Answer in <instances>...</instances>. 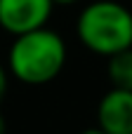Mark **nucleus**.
I'll list each match as a JSON object with an SVG mask.
<instances>
[{
  "label": "nucleus",
  "instance_id": "obj_1",
  "mask_svg": "<svg viewBox=\"0 0 132 134\" xmlns=\"http://www.w3.org/2000/svg\"><path fill=\"white\" fill-rule=\"evenodd\" d=\"M66 64L64 38L43 26L21 35H14L7 52V73H12L24 85L52 82Z\"/></svg>",
  "mask_w": 132,
  "mask_h": 134
},
{
  "label": "nucleus",
  "instance_id": "obj_2",
  "mask_svg": "<svg viewBox=\"0 0 132 134\" xmlns=\"http://www.w3.org/2000/svg\"><path fill=\"white\" fill-rule=\"evenodd\" d=\"M76 33L90 52L111 57L132 47V12L116 0H94L78 14Z\"/></svg>",
  "mask_w": 132,
  "mask_h": 134
},
{
  "label": "nucleus",
  "instance_id": "obj_3",
  "mask_svg": "<svg viewBox=\"0 0 132 134\" xmlns=\"http://www.w3.org/2000/svg\"><path fill=\"white\" fill-rule=\"evenodd\" d=\"M52 9V0H0V28L12 35L43 28Z\"/></svg>",
  "mask_w": 132,
  "mask_h": 134
},
{
  "label": "nucleus",
  "instance_id": "obj_4",
  "mask_svg": "<svg viewBox=\"0 0 132 134\" xmlns=\"http://www.w3.org/2000/svg\"><path fill=\"white\" fill-rule=\"evenodd\" d=\"M97 120L104 134H132V92L111 87L97 106Z\"/></svg>",
  "mask_w": 132,
  "mask_h": 134
},
{
  "label": "nucleus",
  "instance_id": "obj_5",
  "mask_svg": "<svg viewBox=\"0 0 132 134\" xmlns=\"http://www.w3.org/2000/svg\"><path fill=\"white\" fill-rule=\"evenodd\" d=\"M106 73L111 80V87L116 90H130L132 92V47L116 52L111 57H106Z\"/></svg>",
  "mask_w": 132,
  "mask_h": 134
},
{
  "label": "nucleus",
  "instance_id": "obj_6",
  "mask_svg": "<svg viewBox=\"0 0 132 134\" xmlns=\"http://www.w3.org/2000/svg\"><path fill=\"white\" fill-rule=\"evenodd\" d=\"M5 92H7V68L0 64V101L5 97Z\"/></svg>",
  "mask_w": 132,
  "mask_h": 134
},
{
  "label": "nucleus",
  "instance_id": "obj_7",
  "mask_svg": "<svg viewBox=\"0 0 132 134\" xmlns=\"http://www.w3.org/2000/svg\"><path fill=\"white\" fill-rule=\"evenodd\" d=\"M76 2H80V0H52V5H64V7H68V5H76Z\"/></svg>",
  "mask_w": 132,
  "mask_h": 134
},
{
  "label": "nucleus",
  "instance_id": "obj_8",
  "mask_svg": "<svg viewBox=\"0 0 132 134\" xmlns=\"http://www.w3.org/2000/svg\"><path fill=\"white\" fill-rule=\"evenodd\" d=\"M7 132V125H5V118H2V113H0V134Z\"/></svg>",
  "mask_w": 132,
  "mask_h": 134
},
{
  "label": "nucleus",
  "instance_id": "obj_9",
  "mask_svg": "<svg viewBox=\"0 0 132 134\" xmlns=\"http://www.w3.org/2000/svg\"><path fill=\"white\" fill-rule=\"evenodd\" d=\"M80 134H104L102 130H85V132H80Z\"/></svg>",
  "mask_w": 132,
  "mask_h": 134
}]
</instances>
